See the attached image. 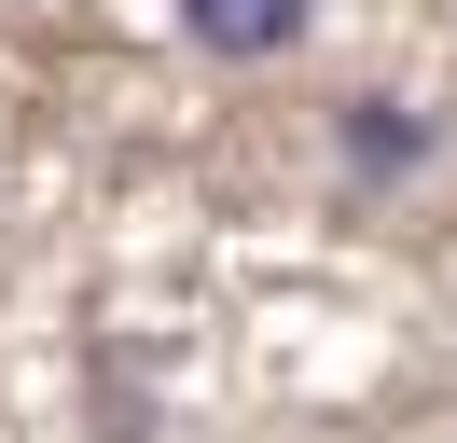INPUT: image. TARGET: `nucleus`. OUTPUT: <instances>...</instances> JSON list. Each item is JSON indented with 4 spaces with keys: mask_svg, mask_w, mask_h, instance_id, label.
Here are the masks:
<instances>
[{
    "mask_svg": "<svg viewBox=\"0 0 457 443\" xmlns=\"http://www.w3.org/2000/svg\"><path fill=\"white\" fill-rule=\"evenodd\" d=\"M167 28L208 55V70H278V55H305L319 0H167Z\"/></svg>",
    "mask_w": 457,
    "mask_h": 443,
    "instance_id": "1",
    "label": "nucleus"
},
{
    "mask_svg": "<svg viewBox=\"0 0 457 443\" xmlns=\"http://www.w3.org/2000/svg\"><path fill=\"white\" fill-rule=\"evenodd\" d=\"M333 153H346V194H388V180H416V166L444 153V125H429L416 97H346L333 111Z\"/></svg>",
    "mask_w": 457,
    "mask_h": 443,
    "instance_id": "2",
    "label": "nucleus"
}]
</instances>
